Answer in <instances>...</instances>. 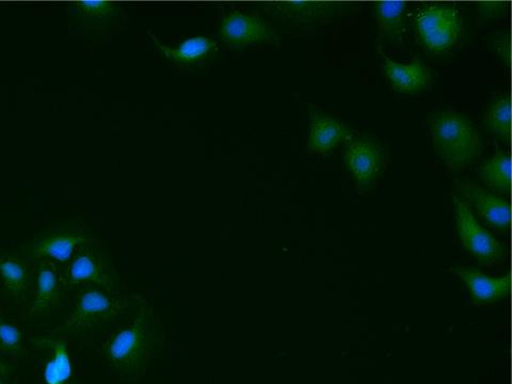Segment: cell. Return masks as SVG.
<instances>
[{
    "mask_svg": "<svg viewBox=\"0 0 512 384\" xmlns=\"http://www.w3.org/2000/svg\"><path fill=\"white\" fill-rule=\"evenodd\" d=\"M163 343L162 320L147 302L140 300L131 322L111 334L102 351L111 368L133 379L147 372Z\"/></svg>",
    "mask_w": 512,
    "mask_h": 384,
    "instance_id": "6da1fadb",
    "label": "cell"
},
{
    "mask_svg": "<svg viewBox=\"0 0 512 384\" xmlns=\"http://www.w3.org/2000/svg\"><path fill=\"white\" fill-rule=\"evenodd\" d=\"M430 135L438 157L451 172L466 170L482 154V135L455 110L440 112L431 122Z\"/></svg>",
    "mask_w": 512,
    "mask_h": 384,
    "instance_id": "7a4b0ae2",
    "label": "cell"
},
{
    "mask_svg": "<svg viewBox=\"0 0 512 384\" xmlns=\"http://www.w3.org/2000/svg\"><path fill=\"white\" fill-rule=\"evenodd\" d=\"M141 297H115L99 288L80 293L75 306L61 328L62 333H83L112 322L125 313Z\"/></svg>",
    "mask_w": 512,
    "mask_h": 384,
    "instance_id": "3957f363",
    "label": "cell"
},
{
    "mask_svg": "<svg viewBox=\"0 0 512 384\" xmlns=\"http://www.w3.org/2000/svg\"><path fill=\"white\" fill-rule=\"evenodd\" d=\"M415 26L424 46L432 53L452 50L462 32L458 10L451 7L431 6L415 16Z\"/></svg>",
    "mask_w": 512,
    "mask_h": 384,
    "instance_id": "277c9868",
    "label": "cell"
},
{
    "mask_svg": "<svg viewBox=\"0 0 512 384\" xmlns=\"http://www.w3.org/2000/svg\"><path fill=\"white\" fill-rule=\"evenodd\" d=\"M456 222L460 242L482 264L491 265L504 256V247L490 232L480 226L469 203L455 197Z\"/></svg>",
    "mask_w": 512,
    "mask_h": 384,
    "instance_id": "5b68a950",
    "label": "cell"
},
{
    "mask_svg": "<svg viewBox=\"0 0 512 384\" xmlns=\"http://www.w3.org/2000/svg\"><path fill=\"white\" fill-rule=\"evenodd\" d=\"M346 164L360 188H371L383 170L384 153L368 139H350L345 150Z\"/></svg>",
    "mask_w": 512,
    "mask_h": 384,
    "instance_id": "8992f818",
    "label": "cell"
},
{
    "mask_svg": "<svg viewBox=\"0 0 512 384\" xmlns=\"http://www.w3.org/2000/svg\"><path fill=\"white\" fill-rule=\"evenodd\" d=\"M220 36L224 42L234 46L277 40L275 30L268 23L259 16L242 12H233L223 19Z\"/></svg>",
    "mask_w": 512,
    "mask_h": 384,
    "instance_id": "52a82bcc",
    "label": "cell"
},
{
    "mask_svg": "<svg viewBox=\"0 0 512 384\" xmlns=\"http://www.w3.org/2000/svg\"><path fill=\"white\" fill-rule=\"evenodd\" d=\"M64 283L69 285L86 284L104 288L114 294L116 280L102 256L85 250L74 256L64 275Z\"/></svg>",
    "mask_w": 512,
    "mask_h": 384,
    "instance_id": "ba28073f",
    "label": "cell"
},
{
    "mask_svg": "<svg viewBox=\"0 0 512 384\" xmlns=\"http://www.w3.org/2000/svg\"><path fill=\"white\" fill-rule=\"evenodd\" d=\"M463 200L467 199L477 213L496 230L506 231L510 227L511 210L507 201L490 194L489 191L471 182L458 184Z\"/></svg>",
    "mask_w": 512,
    "mask_h": 384,
    "instance_id": "9c48e42d",
    "label": "cell"
},
{
    "mask_svg": "<svg viewBox=\"0 0 512 384\" xmlns=\"http://www.w3.org/2000/svg\"><path fill=\"white\" fill-rule=\"evenodd\" d=\"M351 139L348 127L339 120L311 111L309 149L316 154H327L343 141Z\"/></svg>",
    "mask_w": 512,
    "mask_h": 384,
    "instance_id": "30bf717a",
    "label": "cell"
},
{
    "mask_svg": "<svg viewBox=\"0 0 512 384\" xmlns=\"http://www.w3.org/2000/svg\"><path fill=\"white\" fill-rule=\"evenodd\" d=\"M383 69L393 87L402 93H416L425 90L431 82L429 69L419 60L404 64L383 57Z\"/></svg>",
    "mask_w": 512,
    "mask_h": 384,
    "instance_id": "8fae6325",
    "label": "cell"
},
{
    "mask_svg": "<svg viewBox=\"0 0 512 384\" xmlns=\"http://www.w3.org/2000/svg\"><path fill=\"white\" fill-rule=\"evenodd\" d=\"M35 342L47 349L50 354L43 370L45 384H70L73 364L67 341L58 338H39Z\"/></svg>",
    "mask_w": 512,
    "mask_h": 384,
    "instance_id": "7c38bea8",
    "label": "cell"
},
{
    "mask_svg": "<svg viewBox=\"0 0 512 384\" xmlns=\"http://www.w3.org/2000/svg\"><path fill=\"white\" fill-rule=\"evenodd\" d=\"M455 274L467 285L476 303H490L506 297L510 290V277L493 278L482 271L457 268Z\"/></svg>",
    "mask_w": 512,
    "mask_h": 384,
    "instance_id": "4fadbf2b",
    "label": "cell"
},
{
    "mask_svg": "<svg viewBox=\"0 0 512 384\" xmlns=\"http://www.w3.org/2000/svg\"><path fill=\"white\" fill-rule=\"evenodd\" d=\"M61 297V285L57 267L44 261L38 269L37 292L30 314H46L55 308Z\"/></svg>",
    "mask_w": 512,
    "mask_h": 384,
    "instance_id": "5bb4252c",
    "label": "cell"
},
{
    "mask_svg": "<svg viewBox=\"0 0 512 384\" xmlns=\"http://www.w3.org/2000/svg\"><path fill=\"white\" fill-rule=\"evenodd\" d=\"M87 243H89V239L82 234H54L42 239L34 254L37 259L69 263L72 261L76 249Z\"/></svg>",
    "mask_w": 512,
    "mask_h": 384,
    "instance_id": "9a60e30c",
    "label": "cell"
},
{
    "mask_svg": "<svg viewBox=\"0 0 512 384\" xmlns=\"http://www.w3.org/2000/svg\"><path fill=\"white\" fill-rule=\"evenodd\" d=\"M406 3H379L376 10L379 34L393 41L403 42L406 34Z\"/></svg>",
    "mask_w": 512,
    "mask_h": 384,
    "instance_id": "2e32d148",
    "label": "cell"
},
{
    "mask_svg": "<svg viewBox=\"0 0 512 384\" xmlns=\"http://www.w3.org/2000/svg\"><path fill=\"white\" fill-rule=\"evenodd\" d=\"M160 51L169 59L179 63H195L204 59L215 47V43L207 37H192L183 41L180 45L170 47L160 43L151 34Z\"/></svg>",
    "mask_w": 512,
    "mask_h": 384,
    "instance_id": "e0dca14e",
    "label": "cell"
},
{
    "mask_svg": "<svg viewBox=\"0 0 512 384\" xmlns=\"http://www.w3.org/2000/svg\"><path fill=\"white\" fill-rule=\"evenodd\" d=\"M480 176L491 188L503 192L511 188V159L504 152L495 154L480 169Z\"/></svg>",
    "mask_w": 512,
    "mask_h": 384,
    "instance_id": "ac0fdd59",
    "label": "cell"
},
{
    "mask_svg": "<svg viewBox=\"0 0 512 384\" xmlns=\"http://www.w3.org/2000/svg\"><path fill=\"white\" fill-rule=\"evenodd\" d=\"M0 277L4 282L6 291L13 297H19L28 283V270L25 263L13 256L0 258Z\"/></svg>",
    "mask_w": 512,
    "mask_h": 384,
    "instance_id": "d6986e66",
    "label": "cell"
},
{
    "mask_svg": "<svg viewBox=\"0 0 512 384\" xmlns=\"http://www.w3.org/2000/svg\"><path fill=\"white\" fill-rule=\"evenodd\" d=\"M486 124L489 130L503 140L511 134V103L509 98H500L493 102L486 112Z\"/></svg>",
    "mask_w": 512,
    "mask_h": 384,
    "instance_id": "ffe728a7",
    "label": "cell"
},
{
    "mask_svg": "<svg viewBox=\"0 0 512 384\" xmlns=\"http://www.w3.org/2000/svg\"><path fill=\"white\" fill-rule=\"evenodd\" d=\"M23 348V333L0 316V352L6 355L20 354Z\"/></svg>",
    "mask_w": 512,
    "mask_h": 384,
    "instance_id": "44dd1931",
    "label": "cell"
},
{
    "mask_svg": "<svg viewBox=\"0 0 512 384\" xmlns=\"http://www.w3.org/2000/svg\"><path fill=\"white\" fill-rule=\"evenodd\" d=\"M322 4L315 3H288L284 4L281 12L292 16V18L300 20H309L318 18V16L326 15L328 9H325Z\"/></svg>",
    "mask_w": 512,
    "mask_h": 384,
    "instance_id": "7402d4cb",
    "label": "cell"
},
{
    "mask_svg": "<svg viewBox=\"0 0 512 384\" xmlns=\"http://www.w3.org/2000/svg\"><path fill=\"white\" fill-rule=\"evenodd\" d=\"M80 11L90 18L103 19L107 18L112 12L114 7L109 2H102V0H89V2L79 3Z\"/></svg>",
    "mask_w": 512,
    "mask_h": 384,
    "instance_id": "603a6c76",
    "label": "cell"
},
{
    "mask_svg": "<svg viewBox=\"0 0 512 384\" xmlns=\"http://www.w3.org/2000/svg\"><path fill=\"white\" fill-rule=\"evenodd\" d=\"M11 372L10 366L4 361L0 360V375L7 376Z\"/></svg>",
    "mask_w": 512,
    "mask_h": 384,
    "instance_id": "cb8c5ba5",
    "label": "cell"
},
{
    "mask_svg": "<svg viewBox=\"0 0 512 384\" xmlns=\"http://www.w3.org/2000/svg\"><path fill=\"white\" fill-rule=\"evenodd\" d=\"M0 384H4V382L2 380H0Z\"/></svg>",
    "mask_w": 512,
    "mask_h": 384,
    "instance_id": "d4e9b609",
    "label": "cell"
}]
</instances>
